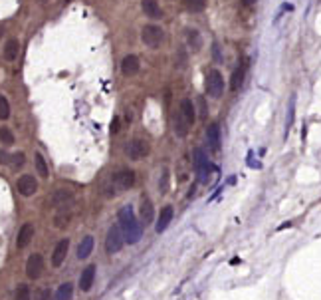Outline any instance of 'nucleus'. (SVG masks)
I'll list each match as a JSON object with an SVG mask.
<instances>
[{
	"instance_id": "obj_1",
	"label": "nucleus",
	"mask_w": 321,
	"mask_h": 300,
	"mask_svg": "<svg viewBox=\"0 0 321 300\" xmlns=\"http://www.w3.org/2000/svg\"><path fill=\"white\" fill-rule=\"evenodd\" d=\"M117 219H119V227H121L125 243H129V245L139 243L141 234H143V229H141V223H137V219H135V213H133L131 205H125L119 211Z\"/></svg>"
},
{
	"instance_id": "obj_2",
	"label": "nucleus",
	"mask_w": 321,
	"mask_h": 300,
	"mask_svg": "<svg viewBox=\"0 0 321 300\" xmlns=\"http://www.w3.org/2000/svg\"><path fill=\"white\" fill-rule=\"evenodd\" d=\"M192 163H195V171L199 175V181L200 183H208L210 173H212V165H210V159H208L204 149L197 147L195 151H192Z\"/></svg>"
},
{
	"instance_id": "obj_3",
	"label": "nucleus",
	"mask_w": 321,
	"mask_h": 300,
	"mask_svg": "<svg viewBox=\"0 0 321 300\" xmlns=\"http://www.w3.org/2000/svg\"><path fill=\"white\" fill-rule=\"evenodd\" d=\"M141 40L143 44L149 46V48H159L161 42L165 40V32L161 26H155V24H149L141 30Z\"/></svg>"
},
{
	"instance_id": "obj_4",
	"label": "nucleus",
	"mask_w": 321,
	"mask_h": 300,
	"mask_svg": "<svg viewBox=\"0 0 321 300\" xmlns=\"http://www.w3.org/2000/svg\"><path fill=\"white\" fill-rule=\"evenodd\" d=\"M206 94L210 98H220L224 94V78L218 70H210L206 74Z\"/></svg>"
},
{
	"instance_id": "obj_5",
	"label": "nucleus",
	"mask_w": 321,
	"mask_h": 300,
	"mask_svg": "<svg viewBox=\"0 0 321 300\" xmlns=\"http://www.w3.org/2000/svg\"><path fill=\"white\" fill-rule=\"evenodd\" d=\"M123 233H121V227L119 225H113L109 227V231H107V239H105V250L109 254H115L123 249Z\"/></svg>"
},
{
	"instance_id": "obj_6",
	"label": "nucleus",
	"mask_w": 321,
	"mask_h": 300,
	"mask_svg": "<svg viewBox=\"0 0 321 300\" xmlns=\"http://www.w3.org/2000/svg\"><path fill=\"white\" fill-rule=\"evenodd\" d=\"M149 151H151V145H149V141L147 139H139V137L131 139L129 145L125 147V153L129 155V159H133V161H139V159L147 157Z\"/></svg>"
},
{
	"instance_id": "obj_7",
	"label": "nucleus",
	"mask_w": 321,
	"mask_h": 300,
	"mask_svg": "<svg viewBox=\"0 0 321 300\" xmlns=\"http://www.w3.org/2000/svg\"><path fill=\"white\" fill-rule=\"evenodd\" d=\"M135 185V171L131 169H119L113 175V187L117 191H127Z\"/></svg>"
},
{
	"instance_id": "obj_8",
	"label": "nucleus",
	"mask_w": 321,
	"mask_h": 300,
	"mask_svg": "<svg viewBox=\"0 0 321 300\" xmlns=\"http://www.w3.org/2000/svg\"><path fill=\"white\" fill-rule=\"evenodd\" d=\"M42 272H44V256L38 254V252L30 254L28 261H26V276L36 281V278L42 276Z\"/></svg>"
},
{
	"instance_id": "obj_9",
	"label": "nucleus",
	"mask_w": 321,
	"mask_h": 300,
	"mask_svg": "<svg viewBox=\"0 0 321 300\" xmlns=\"http://www.w3.org/2000/svg\"><path fill=\"white\" fill-rule=\"evenodd\" d=\"M16 189H18V193L22 197H32L34 193L38 191V181H36V177L34 175H22L18 181H16Z\"/></svg>"
},
{
	"instance_id": "obj_10",
	"label": "nucleus",
	"mask_w": 321,
	"mask_h": 300,
	"mask_svg": "<svg viewBox=\"0 0 321 300\" xmlns=\"http://www.w3.org/2000/svg\"><path fill=\"white\" fill-rule=\"evenodd\" d=\"M72 201H74V191H70V189H56L50 199V203L56 209H66L72 205Z\"/></svg>"
},
{
	"instance_id": "obj_11",
	"label": "nucleus",
	"mask_w": 321,
	"mask_h": 300,
	"mask_svg": "<svg viewBox=\"0 0 321 300\" xmlns=\"http://www.w3.org/2000/svg\"><path fill=\"white\" fill-rule=\"evenodd\" d=\"M34 225L32 223H24L22 227H20V231H18V237H16V247L18 249H26L30 243H32V239H34Z\"/></svg>"
},
{
	"instance_id": "obj_12",
	"label": "nucleus",
	"mask_w": 321,
	"mask_h": 300,
	"mask_svg": "<svg viewBox=\"0 0 321 300\" xmlns=\"http://www.w3.org/2000/svg\"><path fill=\"white\" fill-rule=\"evenodd\" d=\"M206 141H208V147L212 149L214 153L220 151L222 137H220V125H218V123H210V125H208V130H206Z\"/></svg>"
},
{
	"instance_id": "obj_13",
	"label": "nucleus",
	"mask_w": 321,
	"mask_h": 300,
	"mask_svg": "<svg viewBox=\"0 0 321 300\" xmlns=\"http://www.w3.org/2000/svg\"><path fill=\"white\" fill-rule=\"evenodd\" d=\"M68 250H70V239H61V241L54 247V252H52V265H54V267H61V263L66 261Z\"/></svg>"
},
{
	"instance_id": "obj_14",
	"label": "nucleus",
	"mask_w": 321,
	"mask_h": 300,
	"mask_svg": "<svg viewBox=\"0 0 321 300\" xmlns=\"http://www.w3.org/2000/svg\"><path fill=\"white\" fill-rule=\"evenodd\" d=\"M93 281H95V265H88V267L81 270V276H79V288H81V292H90L92 286H93Z\"/></svg>"
},
{
	"instance_id": "obj_15",
	"label": "nucleus",
	"mask_w": 321,
	"mask_h": 300,
	"mask_svg": "<svg viewBox=\"0 0 321 300\" xmlns=\"http://www.w3.org/2000/svg\"><path fill=\"white\" fill-rule=\"evenodd\" d=\"M139 215H141V223H143L145 227L153 223V219H155V209H153V203H151V199H147V197H143V199H141V209H139Z\"/></svg>"
},
{
	"instance_id": "obj_16",
	"label": "nucleus",
	"mask_w": 321,
	"mask_h": 300,
	"mask_svg": "<svg viewBox=\"0 0 321 300\" xmlns=\"http://www.w3.org/2000/svg\"><path fill=\"white\" fill-rule=\"evenodd\" d=\"M141 68V64H139V58L135 54H129V56H125L123 62H121V72L123 76H135Z\"/></svg>"
},
{
	"instance_id": "obj_17",
	"label": "nucleus",
	"mask_w": 321,
	"mask_h": 300,
	"mask_svg": "<svg viewBox=\"0 0 321 300\" xmlns=\"http://www.w3.org/2000/svg\"><path fill=\"white\" fill-rule=\"evenodd\" d=\"M181 116L184 117V121L188 123V125H192L197 121V108H195V103H192V100H188V98H184L183 101H181Z\"/></svg>"
},
{
	"instance_id": "obj_18",
	"label": "nucleus",
	"mask_w": 321,
	"mask_h": 300,
	"mask_svg": "<svg viewBox=\"0 0 321 300\" xmlns=\"http://www.w3.org/2000/svg\"><path fill=\"white\" fill-rule=\"evenodd\" d=\"M141 10L145 12V16H149L151 20L163 18V10H161L157 0H141Z\"/></svg>"
},
{
	"instance_id": "obj_19",
	"label": "nucleus",
	"mask_w": 321,
	"mask_h": 300,
	"mask_svg": "<svg viewBox=\"0 0 321 300\" xmlns=\"http://www.w3.org/2000/svg\"><path fill=\"white\" fill-rule=\"evenodd\" d=\"M173 215H175V211H173V207H170V205H167L165 209H161L159 219H157V225H155V231H157V233L167 231V227L170 225V221H173Z\"/></svg>"
},
{
	"instance_id": "obj_20",
	"label": "nucleus",
	"mask_w": 321,
	"mask_h": 300,
	"mask_svg": "<svg viewBox=\"0 0 321 300\" xmlns=\"http://www.w3.org/2000/svg\"><path fill=\"white\" fill-rule=\"evenodd\" d=\"M93 237L92 234H88V237H83L81 239V243H79V247H77V259H88V256L92 254V250H93Z\"/></svg>"
},
{
	"instance_id": "obj_21",
	"label": "nucleus",
	"mask_w": 321,
	"mask_h": 300,
	"mask_svg": "<svg viewBox=\"0 0 321 300\" xmlns=\"http://www.w3.org/2000/svg\"><path fill=\"white\" fill-rule=\"evenodd\" d=\"M188 127H190V125L184 121V117L181 116V112H177L175 117H173V130H175V133H177L179 137H186Z\"/></svg>"
},
{
	"instance_id": "obj_22",
	"label": "nucleus",
	"mask_w": 321,
	"mask_h": 300,
	"mask_svg": "<svg viewBox=\"0 0 321 300\" xmlns=\"http://www.w3.org/2000/svg\"><path fill=\"white\" fill-rule=\"evenodd\" d=\"M186 44L195 50V52H199L200 50V46H202V38H200V32L199 30H195V28H186Z\"/></svg>"
},
{
	"instance_id": "obj_23",
	"label": "nucleus",
	"mask_w": 321,
	"mask_h": 300,
	"mask_svg": "<svg viewBox=\"0 0 321 300\" xmlns=\"http://www.w3.org/2000/svg\"><path fill=\"white\" fill-rule=\"evenodd\" d=\"M18 52H20V42H18L16 38L8 40L6 44H4V58H6L8 62H14V60L18 58Z\"/></svg>"
},
{
	"instance_id": "obj_24",
	"label": "nucleus",
	"mask_w": 321,
	"mask_h": 300,
	"mask_svg": "<svg viewBox=\"0 0 321 300\" xmlns=\"http://www.w3.org/2000/svg\"><path fill=\"white\" fill-rule=\"evenodd\" d=\"M74 296V284L72 283H63L58 286L56 294H54V300H72Z\"/></svg>"
},
{
	"instance_id": "obj_25",
	"label": "nucleus",
	"mask_w": 321,
	"mask_h": 300,
	"mask_svg": "<svg viewBox=\"0 0 321 300\" xmlns=\"http://www.w3.org/2000/svg\"><path fill=\"white\" fill-rule=\"evenodd\" d=\"M34 163H36L38 175H40L42 179H48V177H50V169H48V163H46L44 155H42V153H36V155H34Z\"/></svg>"
},
{
	"instance_id": "obj_26",
	"label": "nucleus",
	"mask_w": 321,
	"mask_h": 300,
	"mask_svg": "<svg viewBox=\"0 0 321 300\" xmlns=\"http://www.w3.org/2000/svg\"><path fill=\"white\" fill-rule=\"evenodd\" d=\"M242 82H244V68H236V70H234V74H232V80H230V90L238 92Z\"/></svg>"
},
{
	"instance_id": "obj_27",
	"label": "nucleus",
	"mask_w": 321,
	"mask_h": 300,
	"mask_svg": "<svg viewBox=\"0 0 321 300\" xmlns=\"http://www.w3.org/2000/svg\"><path fill=\"white\" fill-rule=\"evenodd\" d=\"M293 117H295V96L290 98V105H288V117H286V133H290L291 125H293Z\"/></svg>"
},
{
	"instance_id": "obj_28",
	"label": "nucleus",
	"mask_w": 321,
	"mask_h": 300,
	"mask_svg": "<svg viewBox=\"0 0 321 300\" xmlns=\"http://www.w3.org/2000/svg\"><path fill=\"white\" fill-rule=\"evenodd\" d=\"M183 2L190 12H202L206 8V0H183Z\"/></svg>"
},
{
	"instance_id": "obj_29",
	"label": "nucleus",
	"mask_w": 321,
	"mask_h": 300,
	"mask_svg": "<svg viewBox=\"0 0 321 300\" xmlns=\"http://www.w3.org/2000/svg\"><path fill=\"white\" fill-rule=\"evenodd\" d=\"M30 298H32L30 286L28 284H18V288L14 292V300H30Z\"/></svg>"
},
{
	"instance_id": "obj_30",
	"label": "nucleus",
	"mask_w": 321,
	"mask_h": 300,
	"mask_svg": "<svg viewBox=\"0 0 321 300\" xmlns=\"http://www.w3.org/2000/svg\"><path fill=\"white\" fill-rule=\"evenodd\" d=\"M24 163H26V155L22 153V151H18V153H12L10 155V165H12V169H22L24 167Z\"/></svg>"
},
{
	"instance_id": "obj_31",
	"label": "nucleus",
	"mask_w": 321,
	"mask_h": 300,
	"mask_svg": "<svg viewBox=\"0 0 321 300\" xmlns=\"http://www.w3.org/2000/svg\"><path fill=\"white\" fill-rule=\"evenodd\" d=\"M0 141L4 145H14V133L10 132V127H0Z\"/></svg>"
},
{
	"instance_id": "obj_32",
	"label": "nucleus",
	"mask_w": 321,
	"mask_h": 300,
	"mask_svg": "<svg viewBox=\"0 0 321 300\" xmlns=\"http://www.w3.org/2000/svg\"><path fill=\"white\" fill-rule=\"evenodd\" d=\"M8 117H10V103L0 94V119H8Z\"/></svg>"
},
{
	"instance_id": "obj_33",
	"label": "nucleus",
	"mask_w": 321,
	"mask_h": 300,
	"mask_svg": "<svg viewBox=\"0 0 321 300\" xmlns=\"http://www.w3.org/2000/svg\"><path fill=\"white\" fill-rule=\"evenodd\" d=\"M175 62H177V66H179L181 70H183V68H186V52H184L183 48L179 50V54H177V60H175Z\"/></svg>"
},
{
	"instance_id": "obj_34",
	"label": "nucleus",
	"mask_w": 321,
	"mask_h": 300,
	"mask_svg": "<svg viewBox=\"0 0 321 300\" xmlns=\"http://www.w3.org/2000/svg\"><path fill=\"white\" fill-rule=\"evenodd\" d=\"M159 189H161V193H167V189H168V169L163 171V181L159 183Z\"/></svg>"
},
{
	"instance_id": "obj_35",
	"label": "nucleus",
	"mask_w": 321,
	"mask_h": 300,
	"mask_svg": "<svg viewBox=\"0 0 321 300\" xmlns=\"http://www.w3.org/2000/svg\"><path fill=\"white\" fill-rule=\"evenodd\" d=\"M119 132V117H113L111 121V133H117Z\"/></svg>"
},
{
	"instance_id": "obj_36",
	"label": "nucleus",
	"mask_w": 321,
	"mask_h": 300,
	"mask_svg": "<svg viewBox=\"0 0 321 300\" xmlns=\"http://www.w3.org/2000/svg\"><path fill=\"white\" fill-rule=\"evenodd\" d=\"M0 163H10V155L4 153V151H0Z\"/></svg>"
},
{
	"instance_id": "obj_37",
	"label": "nucleus",
	"mask_w": 321,
	"mask_h": 300,
	"mask_svg": "<svg viewBox=\"0 0 321 300\" xmlns=\"http://www.w3.org/2000/svg\"><path fill=\"white\" fill-rule=\"evenodd\" d=\"M212 50H214V56H216V60H220V52H218V46L214 44V48H212Z\"/></svg>"
},
{
	"instance_id": "obj_38",
	"label": "nucleus",
	"mask_w": 321,
	"mask_h": 300,
	"mask_svg": "<svg viewBox=\"0 0 321 300\" xmlns=\"http://www.w3.org/2000/svg\"><path fill=\"white\" fill-rule=\"evenodd\" d=\"M42 300H52V294L46 290V292H44V296H42Z\"/></svg>"
},
{
	"instance_id": "obj_39",
	"label": "nucleus",
	"mask_w": 321,
	"mask_h": 300,
	"mask_svg": "<svg viewBox=\"0 0 321 300\" xmlns=\"http://www.w3.org/2000/svg\"><path fill=\"white\" fill-rule=\"evenodd\" d=\"M254 2H256V0H242L244 6H250V4H254Z\"/></svg>"
},
{
	"instance_id": "obj_40",
	"label": "nucleus",
	"mask_w": 321,
	"mask_h": 300,
	"mask_svg": "<svg viewBox=\"0 0 321 300\" xmlns=\"http://www.w3.org/2000/svg\"><path fill=\"white\" fill-rule=\"evenodd\" d=\"M2 34H4V30H2V28H0V38H2Z\"/></svg>"
}]
</instances>
